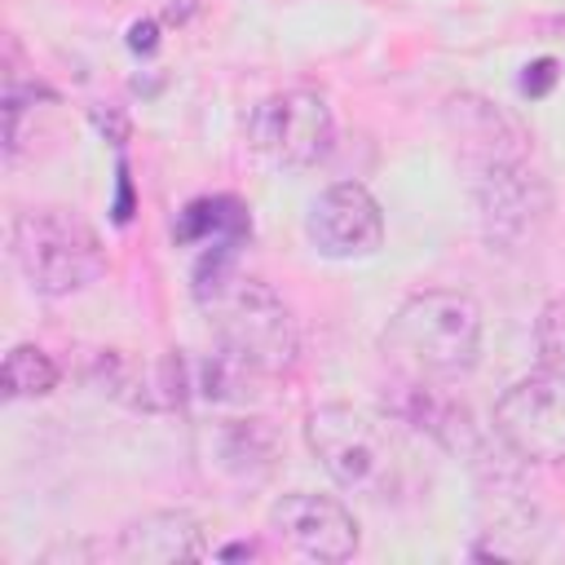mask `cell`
<instances>
[{
    "instance_id": "ba28073f",
    "label": "cell",
    "mask_w": 565,
    "mask_h": 565,
    "mask_svg": "<svg viewBox=\"0 0 565 565\" xmlns=\"http://www.w3.org/2000/svg\"><path fill=\"white\" fill-rule=\"evenodd\" d=\"M199 463L225 490H256L278 468V433L260 415H221L199 428Z\"/></svg>"
},
{
    "instance_id": "8fae6325",
    "label": "cell",
    "mask_w": 565,
    "mask_h": 565,
    "mask_svg": "<svg viewBox=\"0 0 565 565\" xmlns=\"http://www.w3.org/2000/svg\"><path fill=\"white\" fill-rule=\"evenodd\" d=\"M207 525L190 508H159L119 530L115 556L132 565H185L207 552Z\"/></svg>"
},
{
    "instance_id": "277c9868",
    "label": "cell",
    "mask_w": 565,
    "mask_h": 565,
    "mask_svg": "<svg viewBox=\"0 0 565 565\" xmlns=\"http://www.w3.org/2000/svg\"><path fill=\"white\" fill-rule=\"evenodd\" d=\"M9 256L35 296L62 300L106 274V247L75 207H22L9 230Z\"/></svg>"
},
{
    "instance_id": "5b68a950",
    "label": "cell",
    "mask_w": 565,
    "mask_h": 565,
    "mask_svg": "<svg viewBox=\"0 0 565 565\" xmlns=\"http://www.w3.org/2000/svg\"><path fill=\"white\" fill-rule=\"evenodd\" d=\"M468 190H472L477 225L486 243L503 252L530 247L552 216V190L525 154L468 168Z\"/></svg>"
},
{
    "instance_id": "9a60e30c",
    "label": "cell",
    "mask_w": 565,
    "mask_h": 565,
    "mask_svg": "<svg viewBox=\"0 0 565 565\" xmlns=\"http://www.w3.org/2000/svg\"><path fill=\"white\" fill-rule=\"evenodd\" d=\"M534 349H539V366H543V371L565 375V296H552V300L539 309Z\"/></svg>"
},
{
    "instance_id": "5bb4252c",
    "label": "cell",
    "mask_w": 565,
    "mask_h": 565,
    "mask_svg": "<svg viewBox=\"0 0 565 565\" xmlns=\"http://www.w3.org/2000/svg\"><path fill=\"white\" fill-rule=\"evenodd\" d=\"M57 380H62V371H57V362L40 344H13L4 353L0 388H4L9 402H18V397H44V393L57 388Z\"/></svg>"
},
{
    "instance_id": "6da1fadb",
    "label": "cell",
    "mask_w": 565,
    "mask_h": 565,
    "mask_svg": "<svg viewBox=\"0 0 565 565\" xmlns=\"http://www.w3.org/2000/svg\"><path fill=\"white\" fill-rule=\"evenodd\" d=\"M194 300L207 313L221 353L260 380H278L300 358V331L287 300L252 274L234 269V243H212L194 269Z\"/></svg>"
},
{
    "instance_id": "8992f818",
    "label": "cell",
    "mask_w": 565,
    "mask_h": 565,
    "mask_svg": "<svg viewBox=\"0 0 565 565\" xmlns=\"http://www.w3.org/2000/svg\"><path fill=\"white\" fill-rule=\"evenodd\" d=\"M335 141V115L313 88H282L252 106L247 146L282 168H313Z\"/></svg>"
},
{
    "instance_id": "4fadbf2b",
    "label": "cell",
    "mask_w": 565,
    "mask_h": 565,
    "mask_svg": "<svg viewBox=\"0 0 565 565\" xmlns=\"http://www.w3.org/2000/svg\"><path fill=\"white\" fill-rule=\"evenodd\" d=\"M247 230H252V216H247V207H243L238 199H230V194L194 199V203L177 216V225H172L177 243H238Z\"/></svg>"
},
{
    "instance_id": "2e32d148",
    "label": "cell",
    "mask_w": 565,
    "mask_h": 565,
    "mask_svg": "<svg viewBox=\"0 0 565 565\" xmlns=\"http://www.w3.org/2000/svg\"><path fill=\"white\" fill-rule=\"evenodd\" d=\"M552 84H556V62H552V57H539V62L525 66V75H521V93H530V97H543Z\"/></svg>"
},
{
    "instance_id": "52a82bcc",
    "label": "cell",
    "mask_w": 565,
    "mask_h": 565,
    "mask_svg": "<svg viewBox=\"0 0 565 565\" xmlns=\"http://www.w3.org/2000/svg\"><path fill=\"white\" fill-rule=\"evenodd\" d=\"M494 437L525 463H565V375L534 371L512 380L494 411Z\"/></svg>"
},
{
    "instance_id": "e0dca14e",
    "label": "cell",
    "mask_w": 565,
    "mask_h": 565,
    "mask_svg": "<svg viewBox=\"0 0 565 565\" xmlns=\"http://www.w3.org/2000/svg\"><path fill=\"white\" fill-rule=\"evenodd\" d=\"M154 31H159V26H154L150 18H146V22H132V31H128V44H132L137 53H150V49L159 44V35H154Z\"/></svg>"
},
{
    "instance_id": "3957f363",
    "label": "cell",
    "mask_w": 565,
    "mask_h": 565,
    "mask_svg": "<svg viewBox=\"0 0 565 565\" xmlns=\"http://www.w3.org/2000/svg\"><path fill=\"white\" fill-rule=\"evenodd\" d=\"M481 305L468 291L450 287H428L406 296L384 335L380 349L384 358L406 375V380H455L477 366L481 358Z\"/></svg>"
},
{
    "instance_id": "9c48e42d",
    "label": "cell",
    "mask_w": 565,
    "mask_h": 565,
    "mask_svg": "<svg viewBox=\"0 0 565 565\" xmlns=\"http://www.w3.org/2000/svg\"><path fill=\"white\" fill-rule=\"evenodd\" d=\"M305 234L327 260H362L384 247V212L362 181H335L309 203Z\"/></svg>"
},
{
    "instance_id": "30bf717a",
    "label": "cell",
    "mask_w": 565,
    "mask_h": 565,
    "mask_svg": "<svg viewBox=\"0 0 565 565\" xmlns=\"http://www.w3.org/2000/svg\"><path fill=\"white\" fill-rule=\"evenodd\" d=\"M269 530L300 556L309 561H349L362 547V530L358 516L331 499V494H313V490H287L274 499L269 508Z\"/></svg>"
},
{
    "instance_id": "d6986e66",
    "label": "cell",
    "mask_w": 565,
    "mask_h": 565,
    "mask_svg": "<svg viewBox=\"0 0 565 565\" xmlns=\"http://www.w3.org/2000/svg\"><path fill=\"white\" fill-rule=\"evenodd\" d=\"M216 556H221V561H243V556H260V547H256V543H230V547H221Z\"/></svg>"
},
{
    "instance_id": "7c38bea8",
    "label": "cell",
    "mask_w": 565,
    "mask_h": 565,
    "mask_svg": "<svg viewBox=\"0 0 565 565\" xmlns=\"http://www.w3.org/2000/svg\"><path fill=\"white\" fill-rule=\"evenodd\" d=\"M446 128L455 137V150H459L463 168L525 154V132L494 102H486L477 93H459V97L446 102Z\"/></svg>"
},
{
    "instance_id": "7a4b0ae2",
    "label": "cell",
    "mask_w": 565,
    "mask_h": 565,
    "mask_svg": "<svg viewBox=\"0 0 565 565\" xmlns=\"http://www.w3.org/2000/svg\"><path fill=\"white\" fill-rule=\"evenodd\" d=\"M305 441H309L313 459L322 463V472L344 494H358L371 503L406 499L424 477L411 437L393 419L362 411V406L331 402V406L309 411Z\"/></svg>"
},
{
    "instance_id": "ac0fdd59",
    "label": "cell",
    "mask_w": 565,
    "mask_h": 565,
    "mask_svg": "<svg viewBox=\"0 0 565 565\" xmlns=\"http://www.w3.org/2000/svg\"><path fill=\"white\" fill-rule=\"evenodd\" d=\"M132 216V185H128V168L119 163V203H115V221L124 225Z\"/></svg>"
}]
</instances>
